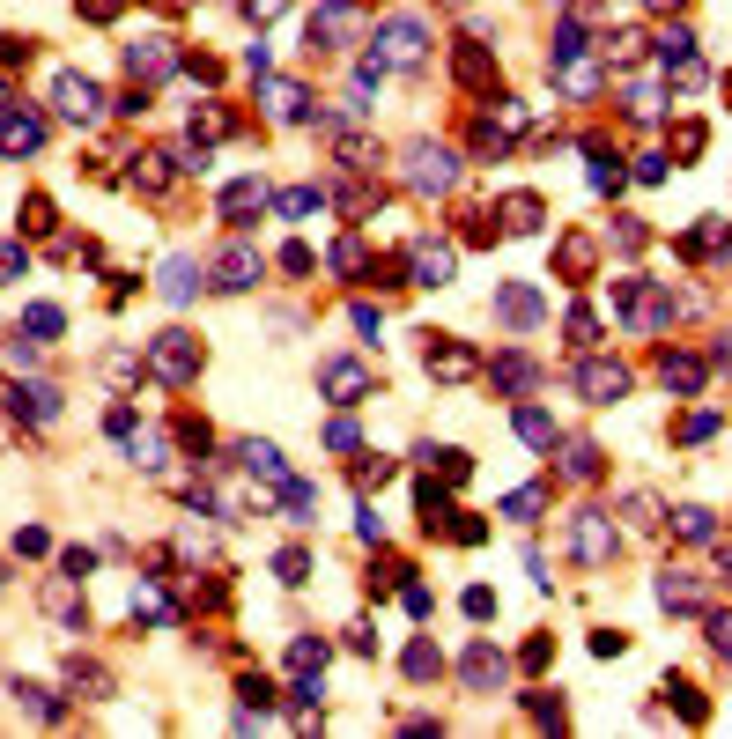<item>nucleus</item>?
<instances>
[{
    "label": "nucleus",
    "instance_id": "obj_40",
    "mask_svg": "<svg viewBox=\"0 0 732 739\" xmlns=\"http://www.w3.org/2000/svg\"><path fill=\"white\" fill-rule=\"evenodd\" d=\"M311 207H318V193H311V185H296V193H281V215H311Z\"/></svg>",
    "mask_w": 732,
    "mask_h": 739
},
{
    "label": "nucleus",
    "instance_id": "obj_2",
    "mask_svg": "<svg viewBox=\"0 0 732 739\" xmlns=\"http://www.w3.org/2000/svg\"><path fill=\"white\" fill-rule=\"evenodd\" d=\"M570 547H577L585 570L614 562V518H607V510H577V518H570Z\"/></svg>",
    "mask_w": 732,
    "mask_h": 739
},
{
    "label": "nucleus",
    "instance_id": "obj_31",
    "mask_svg": "<svg viewBox=\"0 0 732 739\" xmlns=\"http://www.w3.org/2000/svg\"><path fill=\"white\" fill-rule=\"evenodd\" d=\"M562 473H570V481H592V473H599V451H592V444H570V451H562Z\"/></svg>",
    "mask_w": 732,
    "mask_h": 739
},
{
    "label": "nucleus",
    "instance_id": "obj_30",
    "mask_svg": "<svg viewBox=\"0 0 732 739\" xmlns=\"http://www.w3.org/2000/svg\"><path fill=\"white\" fill-rule=\"evenodd\" d=\"M437 673H444L437 643H415V651H407V680H437Z\"/></svg>",
    "mask_w": 732,
    "mask_h": 739
},
{
    "label": "nucleus",
    "instance_id": "obj_37",
    "mask_svg": "<svg viewBox=\"0 0 732 739\" xmlns=\"http://www.w3.org/2000/svg\"><path fill=\"white\" fill-rule=\"evenodd\" d=\"M540 503H548V496H540V488H518V496L503 503V510H511V518H540Z\"/></svg>",
    "mask_w": 732,
    "mask_h": 739
},
{
    "label": "nucleus",
    "instance_id": "obj_5",
    "mask_svg": "<svg viewBox=\"0 0 732 739\" xmlns=\"http://www.w3.org/2000/svg\"><path fill=\"white\" fill-rule=\"evenodd\" d=\"M52 104H60V119H74V126H89L104 111V89L89 82V74H60V82H52Z\"/></svg>",
    "mask_w": 732,
    "mask_h": 739
},
{
    "label": "nucleus",
    "instance_id": "obj_17",
    "mask_svg": "<svg viewBox=\"0 0 732 739\" xmlns=\"http://www.w3.org/2000/svg\"><path fill=\"white\" fill-rule=\"evenodd\" d=\"M481 363L466 348H429V377H444V385H459V377H474Z\"/></svg>",
    "mask_w": 732,
    "mask_h": 739
},
{
    "label": "nucleus",
    "instance_id": "obj_36",
    "mask_svg": "<svg viewBox=\"0 0 732 739\" xmlns=\"http://www.w3.org/2000/svg\"><path fill=\"white\" fill-rule=\"evenodd\" d=\"M326 444H333V451H355V444H363V429L341 414V422H326Z\"/></svg>",
    "mask_w": 732,
    "mask_h": 739
},
{
    "label": "nucleus",
    "instance_id": "obj_51",
    "mask_svg": "<svg viewBox=\"0 0 732 739\" xmlns=\"http://www.w3.org/2000/svg\"><path fill=\"white\" fill-rule=\"evenodd\" d=\"M0 111H8V89H0Z\"/></svg>",
    "mask_w": 732,
    "mask_h": 739
},
{
    "label": "nucleus",
    "instance_id": "obj_41",
    "mask_svg": "<svg viewBox=\"0 0 732 739\" xmlns=\"http://www.w3.org/2000/svg\"><path fill=\"white\" fill-rule=\"evenodd\" d=\"M466 614L488 621V614H496V592H488V584H474V592H466Z\"/></svg>",
    "mask_w": 732,
    "mask_h": 739
},
{
    "label": "nucleus",
    "instance_id": "obj_8",
    "mask_svg": "<svg viewBox=\"0 0 732 739\" xmlns=\"http://www.w3.org/2000/svg\"><path fill=\"white\" fill-rule=\"evenodd\" d=\"M318 385H326V392H333V400H341V407H355V400H363V392H370V370L355 363V355H333V363L318 370Z\"/></svg>",
    "mask_w": 732,
    "mask_h": 739
},
{
    "label": "nucleus",
    "instance_id": "obj_20",
    "mask_svg": "<svg viewBox=\"0 0 732 739\" xmlns=\"http://www.w3.org/2000/svg\"><path fill=\"white\" fill-rule=\"evenodd\" d=\"M518 437L533 444V451H555V414H540V407H518Z\"/></svg>",
    "mask_w": 732,
    "mask_h": 739
},
{
    "label": "nucleus",
    "instance_id": "obj_1",
    "mask_svg": "<svg viewBox=\"0 0 732 739\" xmlns=\"http://www.w3.org/2000/svg\"><path fill=\"white\" fill-rule=\"evenodd\" d=\"M148 370H156L163 385H193V377H200V348H193V333H163V340H148Z\"/></svg>",
    "mask_w": 732,
    "mask_h": 739
},
{
    "label": "nucleus",
    "instance_id": "obj_4",
    "mask_svg": "<svg viewBox=\"0 0 732 739\" xmlns=\"http://www.w3.org/2000/svg\"><path fill=\"white\" fill-rule=\"evenodd\" d=\"M237 459H244V473H252V481H259V488H267V496H274V503H281V488H289V481H296V473H289V466H281V451H274L267 437H244V444H237Z\"/></svg>",
    "mask_w": 732,
    "mask_h": 739
},
{
    "label": "nucleus",
    "instance_id": "obj_43",
    "mask_svg": "<svg viewBox=\"0 0 732 739\" xmlns=\"http://www.w3.org/2000/svg\"><path fill=\"white\" fill-rule=\"evenodd\" d=\"M355 533H363V540H385V518H378L370 503H363V510H355Z\"/></svg>",
    "mask_w": 732,
    "mask_h": 739
},
{
    "label": "nucleus",
    "instance_id": "obj_26",
    "mask_svg": "<svg viewBox=\"0 0 732 739\" xmlns=\"http://www.w3.org/2000/svg\"><path fill=\"white\" fill-rule=\"evenodd\" d=\"M23 326H30L37 340H60L67 318H60V303H30V311H23Z\"/></svg>",
    "mask_w": 732,
    "mask_h": 739
},
{
    "label": "nucleus",
    "instance_id": "obj_12",
    "mask_svg": "<svg viewBox=\"0 0 732 739\" xmlns=\"http://www.w3.org/2000/svg\"><path fill=\"white\" fill-rule=\"evenodd\" d=\"M659 606H673V614H696V606H703V577L666 570V577H659Z\"/></svg>",
    "mask_w": 732,
    "mask_h": 739
},
{
    "label": "nucleus",
    "instance_id": "obj_22",
    "mask_svg": "<svg viewBox=\"0 0 732 739\" xmlns=\"http://www.w3.org/2000/svg\"><path fill=\"white\" fill-rule=\"evenodd\" d=\"M673 533H681V540H710V533H718V518H710L703 503H681V510H673Z\"/></svg>",
    "mask_w": 732,
    "mask_h": 739
},
{
    "label": "nucleus",
    "instance_id": "obj_10",
    "mask_svg": "<svg viewBox=\"0 0 732 739\" xmlns=\"http://www.w3.org/2000/svg\"><path fill=\"white\" fill-rule=\"evenodd\" d=\"M422 23H385V67H422Z\"/></svg>",
    "mask_w": 732,
    "mask_h": 739
},
{
    "label": "nucleus",
    "instance_id": "obj_38",
    "mask_svg": "<svg viewBox=\"0 0 732 739\" xmlns=\"http://www.w3.org/2000/svg\"><path fill=\"white\" fill-rule=\"evenodd\" d=\"M570 340H577V348H592V340H599V318H592V311H570Z\"/></svg>",
    "mask_w": 732,
    "mask_h": 739
},
{
    "label": "nucleus",
    "instance_id": "obj_6",
    "mask_svg": "<svg viewBox=\"0 0 732 739\" xmlns=\"http://www.w3.org/2000/svg\"><path fill=\"white\" fill-rule=\"evenodd\" d=\"M496 318L518 326V333H533L540 326V289H533V281H503V289H496Z\"/></svg>",
    "mask_w": 732,
    "mask_h": 739
},
{
    "label": "nucleus",
    "instance_id": "obj_52",
    "mask_svg": "<svg viewBox=\"0 0 732 739\" xmlns=\"http://www.w3.org/2000/svg\"><path fill=\"white\" fill-rule=\"evenodd\" d=\"M0 584H8V570H0Z\"/></svg>",
    "mask_w": 732,
    "mask_h": 739
},
{
    "label": "nucleus",
    "instance_id": "obj_44",
    "mask_svg": "<svg viewBox=\"0 0 732 739\" xmlns=\"http://www.w3.org/2000/svg\"><path fill=\"white\" fill-rule=\"evenodd\" d=\"M592 651H599V658H622V651H629V636H614V629H599V636H592Z\"/></svg>",
    "mask_w": 732,
    "mask_h": 739
},
{
    "label": "nucleus",
    "instance_id": "obj_15",
    "mask_svg": "<svg viewBox=\"0 0 732 739\" xmlns=\"http://www.w3.org/2000/svg\"><path fill=\"white\" fill-rule=\"evenodd\" d=\"M134 621H156V629H163V621H178V606L163 599V584H156V577H141V584H134Z\"/></svg>",
    "mask_w": 732,
    "mask_h": 739
},
{
    "label": "nucleus",
    "instance_id": "obj_48",
    "mask_svg": "<svg viewBox=\"0 0 732 739\" xmlns=\"http://www.w3.org/2000/svg\"><path fill=\"white\" fill-rule=\"evenodd\" d=\"M710 643H718V651L732 658V614H718V621H710Z\"/></svg>",
    "mask_w": 732,
    "mask_h": 739
},
{
    "label": "nucleus",
    "instance_id": "obj_14",
    "mask_svg": "<svg viewBox=\"0 0 732 739\" xmlns=\"http://www.w3.org/2000/svg\"><path fill=\"white\" fill-rule=\"evenodd\" d=\"M452 267H459V259L444 252V244H415V281H422V289H444Z\"/></svg>",
    "mask_w": 732,
    "mask_h": 739
},
{
    "label": "nucleus",
    "instance_id": "obj_45",
    "mask_svg": "<svg viewBox=\"0 0 732 739\" xmlns=\"http://www.w3.org/2000/svg\"><path fill=\"white\" fill-rule=\"evenodd\" d=\"M23 274V244H0V281H15Z\"/></svg>",
    "mask_w": 732,
    "mask_h": 739
},
{
    "label": "nucleus",
    "instance_id": "obj_29",
    "mask_svg": "<svg viewBox=\"0 0 732 739\" xmlns=\"http://www.w3.org/2000/svg\"><path fill=\"white\" fill-rule=\"evenodd\" d=\"M274 577H281V584H304V577H311V555H304V547H281V555H274Z\"/></svg>",
    "mask_w": 732,
    "mask_h": 739
},
{
    "label": "nucleus",
    "instance_id": "obj_23",
    "mask_svg": "<svg viewBox=\"0 0 732 739\" xmlns=\"http://www.w3.org/2000/svg\"><path fill=\"white\" fill-rule=\"evenodd\" d=\"M126 67H134V74H163V67H171V45H163V37H141V45L126 52Z\"/></svg>",
    "mask_w": 732,
    "mask_h": 739
},
{
    "label": "nucleus",
    "instance_id": "obj_28",
    "mask_svg": "<svg viewBox=\"0 0 732 739\" xmlns=\"http://www.w3.org/2000/svg\"><path fill=\"white\" fill-rule=\"evenodd\" d=\"M289 666H296V673H326V643L296 636V643H289Z\"/></svg>",
    "mask_w": 732,
    "mask_h": 739
},
{
    "label": "nucleus",
    "instance_id": "obj_18",
    "mask_svg": "<svg viewBox=\"0 0 732 739\" xmlns=\"http://www.w3.org/2000/svg\"><path fill=\"white\" fill-rule=\"evenodd\" d=\"M193 289H200V267L178 252L171 267H163V296H171V303H193Z\"/></svg>",
    "mask_w": 732,
    "mask_h": 739
},
{
    "label": "nucleus",
    "instance_id": "obj_39",
    "mask_svg": "<svg viewBox=\"0 0 732 739\" xmlns=\"http://www.w3.org/2000/svg\"><path fill=\"white\" fill-rule=\"evenodd\" d=\"M681 437H688V444H703V437H718V414H710V407H703V414H688V429H681Z\"/></svg>",
    "mask_w": 732,
    "mask_h": 739
},
{
    "label": "nucleus",
    "instance_id": "obj_34",
    "mask_svg": "<svg viewBox=\"0 0 732 739\" xmlns=\"http://www.w3.org/2000/svg\"><path fill=\"white\" fill-rule=\"evenodd\" d=\"M577 52H585V30H577V23H562V30H555V60H562V67H570V60H577Z\"/></svg>",
    "mask_w": 732,
    "mask_h": 739
},
{
    "label": "nucleus",
    "instance_id": "obj_21",
    "mask_svg": "<svg viewBox=\"0 0 732 739\" xmlns=\"http://www.w3.org/2000/svg\"><path fill=\"white\" fill-rule=\"evenodd\" d=\"M496 385H503V392L540 385V363H533V355H503V363H496Z\"/></svg>",
    "mask_w": 732,
    "mask_h": 739
},
{
    "label": "nucleus",
    "instance_id": "obj_24",
    "mask_svg": "<svg viewBox=\"0 0 732 739\" xmlns=\"http://www.w3.org/2000/svg\"><path fill=\"white\" fill-rule=\"evenodd\" d=\"M259 200H267V185H259V178H237L230 193H222V215H252Z\"/></svg>",
    "mask_w": 732,
    "mask_h": 739
},
{
    "label": "nucleus",
    "instance_id": "obj_49",
    "mask_svg": "<svg viewBox=\"0 0 732 739\" xmlns=\"http://www.w3.org/2000/svg\"><path fill=\"white\" fill-rule=\"evenodd\" d=\"M718 363H725V370H732V333H725V340H718Z\"/></svg>",
    "mask_w": 732,
    "mask_h": 739
},
{
    "label": "nucleus",
    "instance_id": "obj_50",
    "mask_svg": "<svg viewBox=\"0 0 732 739\" xmlns=\"http://www.w3.org/2000/svg\"><path fill=\"white\" fill-rule=\"evenodd\" d=\"M659 8H681V0H659Z\"/></svg>",
    "mask_w": 732,
    "mask_h": 739
},
{
    "label": "nucleus",
    "instance_id": "obj_42",
    "mask_svg": "<svg viewBox=\"0 0 732 739\" xmlns=\"http://www.w3.org/2000/svg\"><path fill=\"white\" fill-rule=\"evenodd\" d=\"M622 510H629V525H659V503H651V496H629Z\"/></svg>",
    "mask_w": 732,
    "mask_h": 739
},
{
    "label": "nucleus",
    "instance_id": "obj_11",
    "mask_svg": "<svg viewBox=\"0 0 732 739\" xmlns=\"http://www.w3.org/2000/svg\"><path fill=\"white\" fill-rule=\"evenodd\" d=\"M503 673H511V666H503V651H496V643H474V651H466V688H474V695H488Z\"/></svg>",
    "mask_w": 732,
    "mask_h": 739
},
{
    "label": "nucleus",
    "instance_id": "obj_27",
    "mask_svg": "<svg viewBox=\"0 0 732 739\" xmlns=\"http://www.w3.org/2000/svg\"><path fill=\"white\" fill-rule=\"evenodd\" d=\"M267 111H274V119H304V89H296V82H274V89H267Z\"/></svg>",
    "mask_w": 732,
    "mask_h": 739
},
{
    "label": "nucleus",
    "instance_id": "obj_13",
    "mask_svg": "<svg viewBox=\"0 0 732 739\" xmlns=\"http://www.w3.org/2000/svg\"><path fill=\"white\" fill-rule=\"evenodd\" d=\"M348 30H355V8H348V0H333V8L311 15V45H341Z\"/></svg>",
    "mask_w": 732,
    "mask_h": 739
},
{
    "label": "nucleus",
    "instance_id": "obj_7",
    "mask_svg": "<svg viewBox=\"0 0 732 739\" xmlns=\"http://www.w3.org/2000/svg\"><path fill=\"white\" fill-rule=\"evenodd\" d=\"M577 392H585L592 407H614V400L629 392V370H622V363H599V355H592V363L577 370Z\"/></svg>",
    "mask_w": 732,
    "mask_h": 739
},
{
    "label": "nucleus",
    "instance_id": "obj_47",
    "mask_svg": "<svg viewBox=\"0 0 732 739\" xmlns=\"http://www.w3.org/2000/svg\"><path fill=\"white\" fill-rule=\"evenodd\" d=\"M392 481V459H363V488H385Z\"/></svg>",
    "mask_w": 732,
    "mask_h": 739
},
{
    "label": "nucleus",
    "instance_id": "obj_19",
    "mask_svg": "<svg viewBox=\"0 0 732 739\" xmlns=\"http://www.w3.org/2000/svg\"><path fill=\"white\" fill-rule=\"evenodd\" d=\"M37 141H45V126H37V119H0V148H8V156H30Z\"/></svg>",
    "mask_w": 732,
    "mask_h": 739
},
{
    "label": "nucleus",
    "instance_id": "obj_32",
    "mask_svg": "<svg viewBox=\"0 0 732 739\" xmlns=\"http://www.w3.org/2000/svg\"><path fill=\"white\" fill-rule=\"evenodd\" d=\"M503 215H511V230H533V222H540V200H533V193H511V200H503Z\"/></svg>",
    "mask_w": 732,
    "mask_h": 739
},
{
    "label": "nucleus",
    "instance_id": "obj_35",
    "mask_svg": "<svg viewBox=\"0 0 732 739\" xmlns=\"http://www.w3.org/2000/svg\"><path fill=\"white\" fill-rule=\"evenodd\" d=\"M688 52H696V37H688V30H666V37H659V60H666V67L688 60Z\"/></svg>",
    "mask_w": 732,
    "mask_h": 739
},
{
    "label": "nucleus",
    "instance_id": "obj_9",
    "mask_svg": "<svg viewBox=\"0 0 732 739\" xmlns=\"http://www.w3.org/2000/svg\"><path fill=\"white\" fill-rule=\"evenodd\" d=\"M0 400H8L15 422H23V414H30V422H52V414H60V392H52V385H8Z\"/></svg>",
    "mask_w": 732,
    "mask_h": 739
},
{
    "label": "nucleus",
    "instance_id": "obj_3",
    "mask_svg": "<svg viewBox=\"0 0 732 739\" xmlns=\"http://www.w3.org/2000/svg\"><path fill=\"white\" fill-rule=\"evenodd\" d=\"M452 178H459L452 148H437V141H415V148H407V185H415V193H444Z\"/></svg>",
    "mask_w": 732,
    "mask_h": 739
},
{
    "label": "nucleus",
    "instance_id": "obj_46",
    "mask_svg": "<svg viewBox=\"0 0 732 739\" xmlns=\"http://www.w3.org/2000/svg\"><path fill=\"white\" fill-rule=\"evenodd\" d=\"M281 8H289V0H244V15H252V23H274Z\"/></svg>",
    "mask_w": 732,
    "mask_h": 739
},
{
    "label": "nucleus",
    "instance_id": "obj_33",
    "mask_svg": "<svg viewBox=\"0 0 732 739\" xmlns=\"http://www.w3.org/2000/svg\"><path fill=\"white\" fill-rule=\"evenodd\" d=\"M15 703H23L30 717H45V725H52V717H60V703H52L45 688H15Z\"/></svg>",
    "mask_w": 732,
    "mask_h": 739
},
{
    "label": "nucleus",
    "instance_id": "obj_25",
    "mask_svg": "<svg viewBox=\"0 0 732 739\" xmlns=\"http://www.w3.org/2000/svg\"><path fill=\"white\" fill-rule=\"evenodd\" d=\"M252 281H259V259H252V252L237 244V252L222 259V289H252Z\"/></svg>",
    "mask_w": 732,
    "mask_h": 739
},
{
    "label": "nucleus",
    "instance_id": "obj_16",
    "mask_svg": "<svg viewBox=\"0 0 732 739\" xmlns=\"http://www.w3.org/2000/svg\"><path fill=\"white\" fill-rule=\"evenodd\" d=\"M659 377H666V392H703V363H696V355H666V363H659Z\"/></svg>",
    "mask_w": 732,
    "mask_h": 739
}]
</instances>
